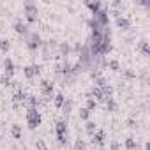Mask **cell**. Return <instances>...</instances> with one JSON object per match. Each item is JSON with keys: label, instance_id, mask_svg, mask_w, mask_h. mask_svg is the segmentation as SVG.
Instances as JSON below:
<instances>
[{"label": "cell", "instance_id": "obj_28", "mask_svg": "<svg viewBox=\"0 0 150 150\" xmlns=\"http://www.w3.org/2000/svg\"><path fill=\"white\" fill-rule=\"evenodd\" d=\"M106 67H110L111 71H117V72L120 71V64H118V60H110V62L106 64Z\"/></svg>", "mask_w": 150, "mask_h": 150}, {"label": "cell", "instance_id": "obj_2", "mask_svg": "<svg viewBox=\"0 0 150 150\" xmlns=\"http://www.w3.org/2000/svg\"><path fill=\"white\" fill-rule=\"evenodd\" d=\"M25 39V46H27V50L30 51V53H37V50H41V46H42V39H41V34H37V32H28V35H25L23 37Z\"/></svg>", "mask_w": 150, "mask_h": 150}, {"label": "cell", "instance_id": "obj_27", "mask_svg": "<svg viewBox=\"0 0 150 150\" xmlns=\"http://www.w3.org/2000/svg\"><path fill=\"white\" fill-rule=\"evenodd\" d=\"M85 108H87V110L92 113V111H96V110H97V103H96L92 97H88V99H87V104H85Z\"/></svg>", "mask_w": 150, "mask_h": 150}, {"label": "cell", "instance_id": "obj_20", "mask_svg": "<svg viewBox=\"0 0 150 150\" xmlns=\"http://www.w3.org/2000/svg\"><path fill=\"white\" fill-rule=\"evenodd\" d=\"M0 51L2 53H9L11 51V41L9 39H0Z\"/></svg>", "mask_w": 150, "mask_h": 150}, {"label": "cell", "instance_id": "obj_31", "mask_svg": "<svg viewBox=\"0 0 150 150\" xmlns=\"http://www.w3.org/2000/svg\"><path fill=\"white\" fill-rule=\"evenodd\" d=\"M110 150H120V143L118 141H111L110 143Z\"/></svg>", "mask_w": 150, "mask_h": 150}, {"label": "cell", "instance_id": "obj_17", "mask_svg": "<svg viewBox=\"0 0 150 150\" xmlns=\"http://www.w3.org/2000/svg\"><path fill=\"white\" fill-rule=\"evenodd\" d=\"M124 145H125V150H138L139 148V145H138V141L134 138H127L124 141Z\"/></svg>", "mask_w": 150, "mask_h": 150}, {"label": "cell", "instance_id": "obj_26", "mask_svg": "<svg viewBox=\"0 0 150 150\" xmlns=\"http://www.w3.org/2000/svg\"><path fill=\"white\" fill-rule=\"evenodd\" d=\"M25 103L28 104V108H37V106H39V99H37L35 96H28Z\"/></svg>", "mask_w": 150, "mask_h": 150}, {"label": "cell", "instance_id": "obj_23", "mask_svg": "<svg viewBox=\"0 0 150 150\" xmlns=\"http://www.w3.org/2000/svg\"><path fill=\"white\" fill-rule=\"evenodd\" d=\"M96 131H97V125H96V122H92V120L85 122V132H87V134H90V136H92Z\"/></svg>", "mask_w": 150, "mask_h": 150}, {"label": "cell", "instance_id": "obj_10", "mask_svg": "<svg viewBox=\"0 0 150 150\" xmlns=\"http://www.w3.org/2000/svg\"><path fill=\"white\" fill-rule=\"evenodd\" d=\"M90 143H92V145H97V146H104V143H106V131H104V129L96 131V132L90 136Z\"/></svg>", "mask_w": 150, "mask_h": 150}, {"label": "cell", "instance_id": "obj_1", "mask_svg": "<svg viewBox=\"0 0 150 150\" xmlns=\"http://www.w3.org/2000/svg\"><path fill=\"white\" fill-rule=\"evenodd\" d=\"M23 18H25V23L30 25V23H35L37 18H39V9H37V4L35 2H27L23 4Z\"/></svg>", "mask_w": 150, "mask_h": 150}, {"label": "cell", "instance_id": "obj_32", "mask_svg": "<svg viewBox=\"0 0 150 150\" xmlns=\"http://www.w3.org/2000/svg\"><path fill=\"white\" fill-rule=\"evenodd\" d=\"M11 150H20V148H18V146H13V148H11Z\"/></svg>", "mask_w": 150, "mask_h": 150}, {"label": "cell", "instance_id": "obj_30", "mask_svg": "<svg viewBox=\"0 0 150 150\" xmlns=\"http://www.w3.org/2000/svg\"><path fill=\"white\" fill-rule=\"evenodd\" d=\"M35 150H48V146H46V143H44L42 139H39V141L35 143Z\"/></svg>", "mask_w": 150, "mask_h": 150}, {"label": "cell", "instance_id": "obj_9", "mask_svg": "<svg viewBox=\"0 0 150 150\" xmlns=\"http://www.w3.org/2000/svg\"><path fill=\"white\" fill-rule=\"evenodd\" d=\"M41 65L39 64H30V65H25L23 67V76L25 78H28V80H32V78H35V76H39L41 74Z\"/></svg>", "mask_w": 150, "mask_h": 150}, {"label": "cell", "instance_id": "obj_25", "mask_svg": "<svg viewBox=\"0 0 150 150\" xmlns=\"http://www.w3.org/2000/svg\"><path fill=\"white\" fill-rule=\"evenodd\" d=\"M78 117H80V120H83V122H88V120H90V111H88L87 108H80V111H78Z\"/></svg>", "mask_w": 150, "mask_h": 150}, {"label": "cell", "instance_id": "obj_7", "mask_svg": "<svg viewBox=\"0 0 150 150\" xmlns=\"http://www.w3.org/2000/svg\"><path fill=\"white\" fill-rule=\"evenodd\" d=\"M14 72H16V65H14L13 58L11 57H6L4 58V78L6 80H13Z\"/></svg>", "mask_w": 150, "mask_h": 150}, {"label": "cell", "instance_id": "obj_21", "mask_svg": "<svg viewBox=\"0 0 150 150\" xmlns=\"http://www.w3.org/2000/svg\"><path fill=\"white\" fill-rule=\"evenodd\" d=\"M138 50L145 55V57H148L150 55V48H148V42H146V39H143L139 44H138Z\"/></svg>", "mask_w": 150, "mask_h": 150}, {"label": "cell", "instance_id": "obj_8", "mask_svg": "<svg viewBox=\"0 0 150 150\" xmlns=\"http://www.w3.org/2000/svg\"><path fill=\"white\" fill-rule=\"evenodd\" d=\"M41 94L48 99H53L55 96V83L50 80H41Z\"/></svg>", "mask_w": 150, "mask_h": 150}, {"label": "cell", "instance_id": "obj_24", "mask_svg": "<svg viewBox=\"0 0 150 150\" xmlns=\"http://www.w3.org/2000/svg\"><path fill=\"white\" fill-rule=\"evenodd\" d=\"M74 150H88L87 141H85V139H81V138H78L76 141H74Z\"/></svg>", "mask_w": 150, "mask_h": 150}, {"label": "cell", "instance_id": "obj_22", "mask_svg": "<svg viewBox=\"0 0 150 150\" xmlns=\"http://www.w3.org/2000/svg\"><path fill=\"white\" fill-rule=\"evenodd\" d=\"M64 101H65V96H64V94H60V92H58V94H55V96H53V103H55V106H57L58 110L62 108Z\"/></svg>", "mask_w": 150, "mask_h": 150}, {"label": "cell", "instance_id": "obj_12", "mask_svg": "<svg viewBox=\"0 0 150 150\" xmlns=\"http://www.w3.org/2000/svg\"><path fill=\"white\" fill-rule=\"evenodd\" d=\"M115 25H117V28H120L122 32H127V30L131 28V20L120 14V16H117V20H115Z\"/></svg>", "mask_w": 150, "mask_h": 150}, {"label": "cell", "instance_id": "obj_18", "mask_svg": "<svg viewBox=\"0 0 150 150\" xmlns=\"http://www.w3.org/2000/svg\"><path fill=\"white\" fill-rule=\"evenodd\" d=\"M11 136H13L14 139H21V125H20V124H13V127H11Z\"/></svg>", "mask_w": 150, "mask_h": 150}, {"label": "cell", "instance_id": "obj_5", "mask_svg": "<svg viewBox=\"0 0 150 150\" xmlns=\"http://www.w3.org/2000/svg\"><path fill=\"white\" fill-rule=\"evenodd\" d=\"M90 20H92L99 28H106V27L110 25V14H108V9H106V7H103V9H101L97 14H94Z\"/></svg>", "mask_w": 150, "mask_h": 150}, {"label": "cell", "instance_id": "obj_16", "mask_svg": "<svg viewBox=\"0 0 150 150\" xmlns=\"http://www.w3.org/2000/svg\"><path fill=\"white\" fill-rule=\"evenodd\" d=\"M27 97H28V96H27V92H25V90H21V88H18V90H16V94L13 96L14 103H25V101H27Z\"/></svg>", "mask_w": 150, "mask_h": 150}, {"label": "cell", "instance_id": "obj_29", "mask_svg": "<svg viewBox=\"0 0 150 150\" xmlns=\"http://www.w3.org/2000/svg\"><path fill=\"white\" fill-rule=\"evenodd\" d=\"M124 76H125L127 80H136V72H134L132 69H125V71H124Z\"/></svg>", "mask_w": 150, "mask_h": 150}, {"label": "cell", "instance_id": "obj_3", "mask_svg": "<svg viewBox=\"0 0 150 150\" xmlns=\"http://www.w3.org/2000/svg\"><path fill=\"white\" fill-rule=\"evenodd\" d=\"M25 120H27V127H28L30 131H35V129L41 125L42 117H41V113H39V110H37V108H27Z\"/></svg>", "mask_w": 150, "mask_h": 150}, {"label": "cell", "instance_id": "obj_13", "mask_svg": "<svg viewBox=\"0 0 150 150\" xmlns=\"http://www.w3.org/2000/svg\"><path fill=\"white\" fill-rule=\"evenodd\" d=\"M57 50H58V55L64 58V60H67V57L71 55V51H72V48H71V44L69 42H58V46H57Z\"/></svg>", "mask_w": 150, "mask_h": 150}, {"label": "cell", "instance_id": "obj_15", "mask_svg": "<svg viewBox=\"0 0 150 150\" xmlns=\"http://www.w3.org/2000/svg\"><path fill=\"white\" fill-rule=\"evenodd\" d=\"M85 6L88 7V11H90V14H92V16H94V14H97V13L104 7V6H103V2H87Z\"/></svg>", "mask_w": 150, "mask_h": 150}, {"label": "cell", "instance_id": "obj_4", "mask_svg": "<svg viewBox=\"0 0 150 150\" xmlns=\"http://www.w3.org/2000/svg\"><path fill=\"white\" fill-rule=\"evenodd\" d=\"M55 136H57V141L58 145H67V120L65 118H60L57 124H55Z\"/></svg>", "mask_w": 150, "mask_h": 150}, {"label": "cell", "instance_id": "obj_14", "mask_svg": "<svg viewBox=\"0 0 150 150\" xmlns=\"http://www.w3.org/2000/svg\"><path fill=\"white\" fill-rule=\"evenodd\" d=\"M72 108H74V101L65 97V101H64V104H62V108H60V110H62V113H64V118H65V120H67V117L71 115Z\"/></svg>", "mask_w": 150, "mask_h": 150}, {"label": "cell", "instance_id": "obj_11", "mask_svg": "<svg viewBox=\"0 0 150 150\" xmlns=\"http://www.w3.org/2000/svg\"><path fill=\"white\" fill-rule=\"evenodd\" d=\"M13 28H14V32L16 34H20V35H28V32H30V27L25 23V20H21V18H18L16 21H14V25H13Z\"/></svg>", "mask_w": 150, "mask_h": 150}, {"label": "cell", "instance_id": "obj_6", "mask_svg": "<svg viewBox=\"0 0 150 150\" xmlns=\"http://www.w3.org/2000/svg\"><path fill=\"white\" fill-rule=\"evenodd\" d=\"M57 41L55 39H50V41H46V42H42V46H41V53H42V58L44 60H50V58H53L51 55L55 53V50H57Z\"/></svg>", "mask_w": 150, "mask_h": 150}, {"label": "cell", "instance_id": "obj_19", "mask_svg": "<svg viewBox=\"0 0 150 150\" xmlns=\"http://www.w3.org/2000/svg\"><path fill=\"white\" fill-rule=\"evenodd\" d=\"M104 104H106V111H110V113H113V111H117V110H118V104H117V101H115L113 97H111V99H108Z\"/></svg>", "mask_w": 150, "mask_h": 150}]
</instances>
